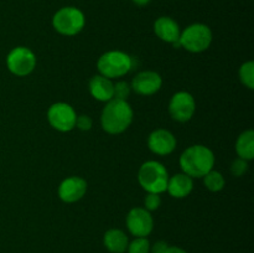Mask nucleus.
Listing matches in <instances>:
<instances>
[{
    "label": "nucleus",
    "mask_w": 254,
    "mask_h": 253,
    "mask_svg": "<svg viewBox=\"0 0 254 253\" xmlns=\"http://www.w3.org/2000/svg\"><path fill=\"white\" fill-rule=\"evenodd\" d=\"M133 109L127 101L111 99L102 111L101 124L108 134H121L129 128L133 122Z\"/></svg>",
    "instance_id": "f257e3e1"
},
{
    "label": "nucleus",
    "mask_w": 254,
    "mask_h": 253,
    "mask_svg": "<svg viewBox=\"0 0 254 253\" xmlns=\"http://www.w3.org/2000/svg\"><path fill=\"white\" fill-rule=\"evenodd\" d=\"M215 165V154L205 145H191L181 154L180 168L190 178H203Z\"/></svg>",
    "instance_id": "f03ea898"
},
{
    "label": "nucleus",
    "mask_w": 254,
    "mask_h": 253,
    "mask_svg": "<svg viewBox=\"0 0 254 253\" xmlns=\"http://www.w3.org/2000/svg\"><path fill=\"white\" fill-rule=\"evenodd\" d=\"M138 180L141 188L148 192L161 193L168 188L169 174L163 164L155 160H149L139 169Z\"/></svg>",
    "instance_id": "7ed1b4c3"
},
{
    "label": "nucleus",
    "mask_w": 254,
    "mask_h": 253,
    "mask_svg": "<svg viewBox=\"0 0 254 253\" xmlns=\"http://www.w3.org/2000/svg\"><path fill=\"white\" fill-rule=\"evenodd\" d=\"M97 67L102 76L109 79L119 78L133 68V59L123 51H108L99 57Z\"/></svg>",
    "instance_id": "20e7f679"
},
{
    "label": "nucleus",
    "mask_w": 254,
    "mask_h": 253,
    "mask_svg": "<svg viewBox=\"0 0 254 253\" xmlns=\"http://www.w3.org/2000/svg\"><path fill=\"white\" fill-rule=\"evenodd\" d=\"M86 24L84 14L74 6L61 7L52 17V26L64 36H74L83 30Z\"/></svg>",
    "instance_id": "39448f33"
},
{
    "label": "nucleus",
    "mask_w": 254,
    "mask_h": 253,
    "mask_svg": "<svg viewBox=\"0 0 254 253\" xmlns=\"http://www.w3.org/2000/svg\"><path fill=\"white\" fill-rule=\"evenodd\" d=\"M211 42H212V31L207 25L200 22L189 25L181 32L179 39L180 46L193 54L206 51L210 47Z\"/></svg>",
    "instance_id": "423d86ee"
},
{
    "label": "nucleus",
    "mask_w": 254,
    "mask_h": 253,
    "mask_svg": "<svg viewBox=\"0 0 254 253\" xmlns=\"http://www.w3.org/2000/svg\"><path fill=\"white\" fill-rule=\"evenodd\" d=\"M6 66L7 69L15 76H29L36 67V56L27 47L17 46L7 55Z\"/></svg>",
    "instance_id": "0eeeda50"
},
{
    "label": "nucleus",
    "mask_w": 254,
    "mask_h": 253,
    "mask_svg": "<svg viewBox=\"0 0 254 253\" xmlns=\"http://www.w3.org/2000/svg\"><path fill=\"white\" fill-rule=\"evenodd\" d=\"M77 114L68 103L57 102L50 106L47 111V121L56 130L66 133L76 126Z\"/></svg>",
    "instance_id": "6e6552de"
},
{
    "label": "nucleus",
    "mask_w": 254,
    "mask_h": 253,
    "mask_svg": "<svg viewBox=\"0 0 254 253\" xmlns=\"http://www.w3.org/2000/svg\"><path fill=\"white\" fill-rule=\"evenodd\" d=\"M196 111L195 98L189 92L181 91L174 94L169 103V113L171 118L180 123L189 122Z\"/></svg>",
    "instance_id": "1a4fd4ad"
},
{
    "label": "nucleus",
    "mask_w": 254,
    "mask_h": 253,
    "mask_svg": "<svg viewBox=\"0 0 254 253\" xmlns=\"http://www.w3.org/2000/svg\"><path fill=\"white\" fill-rule=\"evenodd\" d=\"M127 227L134 237H148L154 228L150 211L144 207H134L127 216Z\"/></svg>",
    "instance_id": "9d476101"
},
{
    "label": "nucleus",
    "mask_w": 254,
    "mask_h": 253,
    "mask_svg": "<svg viewBox=\"0 0 254 253\" xmlns=\"http://www.w3.org/2000/svg\"><path fill=\"white\" fill-rule=\"evenodd\" d=\"M161 84L163 78L158 72L143 71L134 77L130 88L140 96H153L161 88Z\"/></svg>",
    "instance_id": "9b49d317"
},
{
    "label": "nucleus",
    "mask_w": 254,
    "mask_h": 253,
    "mask_svg": "<svg viewBox=\"0 0 254 253\" xmlns=\"http://www.w3.org/2000/svg\"><path fill=\"white\" fill-rule=\"evenodd\" d=\"M87 192V181L79 176H69L59 186V196L64 202L73 203L81 200Z\"/></svg>",
    "instance_id": "f8f14e48"
},
{
    "label": "nucleus",
    "mask_w": 254,
    "mask_h": 253,
    "mask_svg": "<svg viewBox=\"0 0 254 253\" xmlns=\"http://www.w3.org/2000/svg\"><path fill=\"white\" fill-rule=\"evenodd\" d=\"M148 146L154 154L169 155L176 148V138L166 129H156L151 131L148 138Z\"/></svg>",
    "instance_id": "ddd939ff"
},
{
    "label": "nucleus",
    "mask_w": 254,
    "mask_h": 253,
    "mask_svg": "<svg viewBox=\"0 0 254 253\" xmlns=\"http://www.w3.org/2000/svg\"><path fill=\"white\" fill-rule=\"evenodd\" d=\"M154 32L156 36L168 44H173L179 47V39H180V27L174 19L169 16H160L154 22Z\"/></svg>",
    "instance_id": "4468645a"
},
{
    "label": "nucleus",
    "mask_w": 254,
    "mask_h": 253,
    "mask_svg": "<svg viewBox=\"0 0 254 253\" xmlns=\"http://www.w3.org/2000/svg\"><path fill=\"white\" fill-rule=\"evenodd\" d=\"M89 92L92 97L99 102H109L113 99L114 94V83L112 79L97 74L93 76L89 81Z\"/></svg>",
    "instance_id": "2eb2a0df"
},
{
    "label": "nucleus",
    "mask_w": 254,
    "mask_h": 253,
    "mask_svg": "<svg viewBox=\"0 0 254 253\" xmlns=\"http://www.w3.org/2000/svg\"><path fill=\"white\" fill-rule=\"evenodd\" d=\"M193 189L192 178H190L186 174L180 173L169 178L168 188L166 191L170 193V196L175 198H184L191 193Z\"/></svg>",
    "instance_id": "dca6fc26"
},
{
    "label": "nucleus",
    "mask_w": 254,
    "mask_h": 253,
    "mask_svg": "<svg viewBox=\"0 0 254 253\" xmlns=\"http://www.w3.org/2000/svg\"><path fill=\"white\" fill-rule=\"evenodd\" d=\"M103 243L111 253H124L128 248L129 240L126 232L119 228H111L104 233Z\"/></svg>",
    "instance_id": "f3484780"
},
{
    "label": "nucleus",
    "mask_w": 254,
    "mask_h": 253,
    "mask_svg": "<svg viewBox=\"0 0 254 253\" xmlns=\"http://www.w3.org/2000/svg\"><path fill=\"white\" fill-rule=\"evenodd\" d=\"M236 151L238 158L250 161L254 158V131L252 129L243 131L236 141Z\"/></svg>",
    "instance_id": "a211bd4d"
},
{
    "label": "nucleus",
    "mask_w": 254,
    "mask_h": 253,
    "mask_svg": "<svg viewBox=\"0 0 254 253\" xmlns=\"http://www.w3.org/2000/svg\"><path fill=\"white\" fill-rule=\"evenodd\" d=\"M203 184L206 188L212 192H218L225 188V178L222 174L217 170H210L205 176H203Z\"/></svg>",
    "instance_id": "6ab92c4d"
},
{
    "label": "nucleus",
    "mask_w": 254,
    "mask_h": 253,
    "mask_svg": "<svg viewBox=\"0 0 254 253\" xmlns=\"http://www.w3.org/2000/svg\"><path fill=\"white\" fill-rule=\"evenodd\" d=\"M240 79L247 88H254V62L248 61L241 66Z\"/></svg>",
    "instance_id": "aec40b11"
},
{
    "label": "nucleus",
    "mask_w": 254,
    "mask_h": 253,
    "mask_svg": "<svg viewBox=\"0 0 254 253\" xmlns=\"http://www.w3.org/2000/svg\"><path fill=\"white\" fill-rule=\"evenodd\" d=\"M128 253H150V242L146 237H135L131 242H129Z\"/></svg>",
    "instance_id": "412c9836"
},
{
    "label": "nucleus",
    "mask_w": 254,
    "mask_h": 253,
    "mask_svg": "<svg viewBox=\"0 0 254 253\" xmlns=\"http://www.w3.org/2000/svg\"><path fill=\"white\" fill-rule=\"evenodd\" d=\"M130 84L126 81H119L114 84V94L113 98L122 99V101H127V98L130 94Z\"/></svg>",
    "instance_id": "4be33fe9"
},
{
    "label": "nucleus",
    "mask_w": 254,
    "mask_h": 253,
    "mask_svg": "<svg viewBox=\"0 0 254 253\" xmlns=\"http://www.w3.org/2000/svg\"><path fill=\"white\" fill-rule=\"evenodd\" d=\"M161 205V197L160 193H153L148 192V195L144 198V206H145V210L148 211H155L160 207Z\"/></svg>",
    "instance_id": "5701e85b"
},
{
    "label": "nucleus",
    "mask_w": 254,
    "mask_h": 253,
    "mask_svg": "<svg viewBox=\"0 0 254 253\" xmlns=\"http://www.w3.org/2000/svg\"><path fill=\"white\" fill-rule=\"evenodd\" d=\"M247 170L248 161L245 160V159L237 158L236 160L232 161V164H231V173H232V175L237 176V178L245 175V174L247 173Z\"/></svg>",
    "instance_id": "b1692460"
},
{
    "label": "nucleus",
    "mask_w": 254,
    "mask_h": 253,
    "mask_svg": "<svg viewBox=\"0 0 254 253\" xmlns=\"http://www.w3.org/2000/svg\"><path fill=\"white\" fill-rule=\"evenodd\" d=\"M92 126H93V122H92L91 117L86 116V114L77 116L76 126L74 128H78L82 131H88L92 128Z\"/></svg>",
    "instance_id": "393cba45"
},
{
    "label": "nucleus",
    "mask_w": 254,
    "mask_h": 253,
    "mask_svg": "<svg viewBox=\"0 0 254 253\" xmlns=\"http://www.w3.org/2000/svg\"><path fill=\"white\" fill-rule=\"evenodd\" d=\"M169 245L165 241H158V242L154 243L153 246H150V252L151 253H165V251L168 250Z\"/></svg>",
    "instance_id": "a878e982"
},
{
    "label": "nucleus",
    "mask_w": 254,
    "mask_h": 253,
    "mask_svg": "<svg viewBox=\"0 0 254 253\" xmlns=\"http://www.w3.org/2000/svg\"><path fill=\"white\" fill-rule=\"evenodd\" d=\"M165 253H188L183 248L178 247V246H169L168 250L165 251Z\"/></svg>",
    "instance_id": "bb28decb"
},
{
    "label": "nucleus",
    "mask_w": 254,
    "mask_h": 253,
    "mask_svg": "<svg viewBox=\"0 0 254 253\" xmlns=\"http://www.w3.org/2000/svg\"><path fill=\"white\" fill-rule=\"evenodd\" d=\"M150 1L151 0H133L134 4L138 5V6H145V5H148Z\"/></svg>",
    "instance_id": "cd10ccee"
}]
</instances>
